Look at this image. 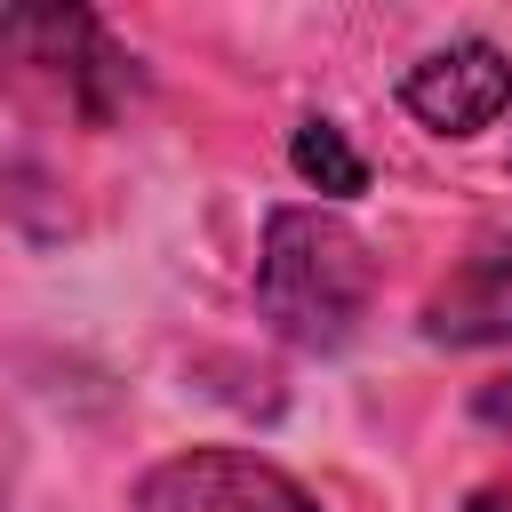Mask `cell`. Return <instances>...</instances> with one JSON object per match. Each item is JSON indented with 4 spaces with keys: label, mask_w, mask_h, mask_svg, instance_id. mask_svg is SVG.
Returning a JSON list of instances; mask_svg holds the SVG:
<instances>
[{
    "label": "cell",
    "mask_w": 512,
    "mask_h": 512,
    "mask_svg": "<svg viewBox=\"0 0 512 512\" xmlns=\"http://www.w3.org/2000/svg\"><path fill=\"white\" fill-rule=\"evenodd\" d=\"M376 304V256L336 208H272L256 248V320L296 352H344Z\"/></svg>",
    "instance_id": "6da1fadb"
},
{
    "label": "cell",
    "mask_w": 512,
    "mask_h": 512,
    "mask_svg": "<svg viewBox=\"0 0 512 512\" xmlns=\"http://www.w3.org/2000/svg\"><path fill=\"white\" fill-rule=\"evenodd\" d=\"M0 88L40 120L120 128L128 104L144 96V64L104 32L96 8L32 0V8H0Z\"/></svg>",
    "instance_id": "7a4b0ae2"
},
{
    "label": "cell",
    "mask_w": 512,
    "mask_h": 512,
    "mask_svg": "<svg viewBox=\"0 0 512 512\" xmlns=\"http://www.w3.org/2000/svg\"><path fill=\"white\" fill-rule=\"evenodd\" d=\"M128 512H320V504L304 496L296 472H280L256 448H176L136 480Z\"/></svg>",
    "instance_id": "3957f363"
},
{
    "label": "cell",
    "mask_w": 512,
    "mask_h": 512,
    "mask_svg": "<svg viewBox=\"0 0 512 512\" xmlns=\"http://www.w3.org/2000/svg\"><path fill=\"white\" fill-rule=\"evenodd\" d=\"M400 104L432 136H480V128H496L512 112V56L496 40H448V48L408 64Z\"/></svg>",
    "instance_id": "277c9868"
},
{
    "label": "cell",
    "mask_w": 512,
    "mask_h": 512,
    "mask_svg": "<svg viewBox=\"0 0 512 512\" xmlns=\"http://www.w3.org/2000/svg\"><path fill=\"white\" fill-rule=\"evenodd\" d=\"M424 336L448 344V352L512 344V240L480 248L472 264H456V272L424 296Z\"/></svg>",
    "instance_id": "5b68a950"
},
{
    "label": "cell",
    "mask_w": 512,
    "mask_h": 512,
    "mask_svg": "<svg viewBox=\"0 0 512 512\" xmlns=\"http://www.w3.org/2000/svg\"><path fill=\"white\" fill-rule=\"evenodd\" d=\"M288 160H296V176L312 184V192H328V200H352V192H368V160L344 144V128L336 120H296V136H288Z\"/></svg>",
    "instance_id": "8992f818"
},
{
    "label": "cell",
    "mask_w": 512,
    "mask_h": 512,
    "mask_svg": "<svg viewBox=\"0 0 512 512\" xmlns=\"http://www.w3.org/2000/svg\"><path fill=\"white\" fill-rule=\"evenodd\" d=\"M480 424H496V432H512V376H496V384H480Z\"/></svg>",
    "instance_id": "52a82bcc"
},
{
    "label": "cell",
    "mask_w": 512,
    "mask_h": 512,
    "mask_svg": "<svg viewBox=\"0 0 512 512\" xmlns=\"http://www.w3.org/2000/svg\"><path fill=\"white\" fill-rule=\"evenodd\" d=\"M464 512H512V488H504V480H496V488H472Z\"/></svg>",
    "instance_id": "ba28073f"
},
{
    "label": "cell",
    "mask_w": 512,
    "mask_h": 512,
    "mask_svg": "<svg viewBox=\"0 0 512 512\" xmlns=\"http://www.w3.org/2000/svg\"><path fill=\"white\" fill-rule=\"evenodd\" d=\"M0 512H8V440H0Z\"/></svg>",
    "instance_id": "9c48e42d"
}]
</instances>
